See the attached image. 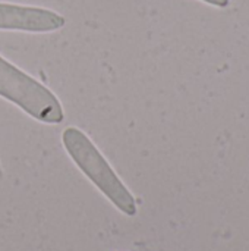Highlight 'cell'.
<instances>
[{"label": "cell", "instance_id": "6da1fadb", "mask_svg": "<svg viewBox=\"0 0 249 251\" xmlns=\"http://www.w3.org/2000/svg\"><path fill=\"white\" fill-rule=\"evenodd\" d=\"M62 143L81 172L126 216L136 215V201L119 179L109 162L85 132L69 126L62 134Z\"/></svg>", "mask_w": 249, "mask_h": 251}, {"label": "cell", "instance_id": "7a4b0ae2", "mask_svg": "<svg viewBox=\"0 0 249 251\" xmlns=\"http://www.w3.org/2000/svg\"><path fill=\"white\" fill-rule=\"evenodd\" d=\"M0 97L38 122L56 125L65 119L59 99L41 82L0 56Z\"/></svg>", "mask_w": 249, "mask_h": 251}, {"label": "cell", "instance_id": "3957f363", "mask_svg": "<svg viewBox=\"0 0 249 251\" xmlns=\"http://www.w3.org/2000/svg\"><path fill=\"white\" fill-rule=\"evenodd\" d=\"M65 18L53 10L0 3V29L23 32H53L65 26Z\"/></svg>", "mask_w": 249, "mask_h": 251}, {"label": "cell", "instance_id": "277c9868", "mask_svg": "<svg viewBox=\"0 0 249 251\" xmlns=\"http://www.w3.org/2000/svg\"><path fill=\"white\" fill-rule=\"evenodd\" d=\"M203 1H205V3H210V4H213V6H217V7H226V6L230 3V0H203Z\"/></svg>", "mask_w": 249, "mask_h": 251}, {"label": "cell", "instance_id": "5b68a950", "mask_svg": "<svg viewBox=\"0 0 249 251\" xmlns=\"http://www.w3.org/2000/svg\"><path fill=\"white\" fill-rule=\"evenodd\" d=\"M0 179H1V169H0Z\"/></svg>", "mask_w": 249, "mask_h": 251}]
</instances>
